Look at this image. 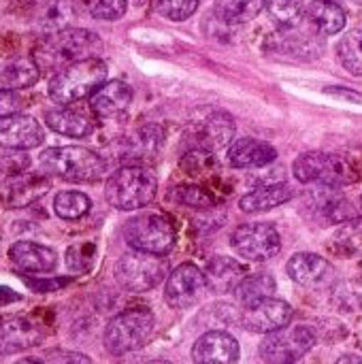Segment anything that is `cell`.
Listing matches in <instances>:
<instances>
[{
  "label": "cell",
  "mask_w": 362,
  "mask_h": 364,
  "mask_svg": "<svg viewBox=\"0 0 362 364\" xmlns=\"http://www.w3.org/2000/svg\"><path fill=\"white\" fill-rule=\"evenodd\" d=\"M169 273L164 256L132 250L124 254L115 264V279L128 292H147L156 288Z\"/></svg>",
  "instance_id": "52a82bcc"
},
{
  "label": "cell",
  "mask_w": 362,
  "mask_h": 364,
  "mask_svg": "<svg viewBox=\"0 0 362 364\" xmlns=\"http://www.w3.org/2000/svg\"><path fill=\"white\" fill-rule=\"evenodd\" d=\"M92 207V200L83 194V192H77V190H62L58 192L55 200H53V209H55V215L62 218V220H79L83 218Z\"/></svg>",
  "instance_id": "4dcf8cb0"
},
{
  "label": "cell",
  "mask_w": 362,
  "mask_h": 364,
  "mask_svg": "<svg viewBox=\"0 0 362 364\" xmlns=\"http://www.w3.org/2000/svg\"><path fill=\"white\" fill-rule=\"evenodd\" d=\"M335 364H362V358L356 356V354H346V356H341Z\"/></svg>",
  "instance_id": "b9f144b4"
},
{
  "label": "cell",
  "mask_w": 362,
  "mask_h": 364,
  "mask_svg": "<svg viewBox=\"0 0 362 364\" xmlns=\"http://www.w3.org/2000/svg\"><path fill=\"white\" fill-rule=\"evenodd\" d=\"M228 160L235 168H262L277 160V149L258 139H239L228 149Z\"/></svg>",
  "instance_id": "44dd1931"
},
{
  "label": "cell",
  "mask_w": 362,
  "mask_h": 364,
  "mask_svg": "<svg viewBox=\"0 0 362 364\" xmlns=\"http://www.w3.org/2000/svg\"><path fill=\"white\" fill-rule=\"evenodd\" d=\"M23 107V100L17 92L13 90H0V119L19 113Z\"/></svg>",
  "instance_id": "74e56055"
},
{
  "label": "cell",
  "mask_w": 362,
  "mask_h": 364,
  "mask_svg": "<svg viewBox=\"0 0 362 364\" xmlns=\"http://www.w3.org/2000/svg\"><path fill=\"white\" fill-rule=\"evenodd\" d=\"M158 179L143 164H126L117 168L105 183V196L109 205L119 211L143 209L156 198Z\"/></svg>",
  "instance_id": "277c9868"
},
{
  "label": "cell",
  "mask_w": 362,
  "mask_h": 364,
  "mask_svg": "<svg viewBox=\"0 0 362 364\" xmlns=\"http://www.w3.org/2000/svg\"><path fill=\"white\" fill-rule=\"evenodd\" d=\"M305 19L318 34L331 36L346 28L348 15L335 0H314L305 9Z\"/></svg>",
  "instance_id": "603a6c76"
},
{
  "label": "cell",
  "mask_w": 362,
  "mask_h": 364,
  "mask_svg": "<svg viewBox=\"0 0 362 364\" xmlns=\"http://www.w3.org/2000/svg\"><path fill=\"white\" fill-rule=\"evenodd\" d=\"M243 273H245V269L228 256H213L205 269L209 290L215 294L235 292L237 286L243 282Z\"/></svg>",
  "instance_id": "cb8c5ba5"
},
{
  "label": "cell",
  "mask_w": 362,
  "mask_h": 364,
  "mask_svg": "<svg viewBox=\"0 0 362 364\" xmlns=\"http://www.w3.org/2000/svg\"><path fill=\"white\" fill-rule=\"evenodd\" d=\"M173 196L177 203H181L186 207H194V209H209L215 205L213 196L198 186H179V188H175Z\"/></svg>",
  "instance_id": "e575fe53"
},
{
  "label": "cell",
  "mask_w": 362,
  "mask_h": 364,
  "mask_svg": "<svg viewBox=\"0 0 362 364\" xmlns=\"http://www.w3.org/2000/svg\"><path fill=\"white\" fill-rule=\"evenodd\" d=\"M314 346H316L314 328L305 324L284 326L267 335V339L260 343V356L267 364H294Z\"/></svg>",
  "instance_id": "9c48e42d"
},
{
  "label": "cell",
  "mask_w": 362,
  "mask_h": 364,
  "mask_svg": "<svg viewBox=\"0 0 362 364\" xmlns=\"http://www.w3.org/2000/svg\"><path fill=\"white\" fill-rule=\"evenodd\" d=\"M132 102V87L122 81V79H113V81H105L92 96H90V109L96 117L102 119H111L117 117L119 113H124Z\"/></svg>",
  "instance_id": "ac0fdd59"
},
{
  "label": "cell",
  "mask_w": 362,
  "mask_h": 364,
  "mask_svg": "<svg viewBox=\"0 0 362 364\" xmlns=\"http://www.w3.org/2000/svg\"><path fill=\"white\" fill-rule=\"evenodd\" d=\"M0 173H2V171H0Z\"/></svg>",
  "instance_id": "7dc6e473"
},
{
  "label": "cell",
  "mask_w": 362,
  "mask_h": 364,
  "mask_svg": "<svg viewBox=\"0 0 362 364\" xmlns=\"http://www.w3.org/2000/svg\"><path fill=\"white\" fill-rule=\"evenodd\" d=\"M267 6V0H215V15L220 21L237 26L247 23Z\"/></svg>",
  "instance_id": "f1b7e54d"
},
{
  "label": "cell",
  "mask_w": 362,
  "mask_h": 364,
  "mask_svg": "<svg viewBox=\"0 0 362 364\" xmlns=\"http://www.w3.org/2000/svg\"><path fill=\"white\" fill-rule=\"evenodd\" d=\"M124 239L132 250L166 256L175 247V228L162 213H139L126 222Z\"/></svg>",
  "instance_id": "8992f818"
},
{
  "label": "cell",
  "mask_w": 362,
  "mask_h": 364,
  "mask_svg": "<svg viewBox=\"0 0 362 364\" xmlns=\"http://www.w3.org/2000/svg\"><path fill=\"white\" fill-rule=\"evenodd\" d=\"M156 318L149 309L137 307L115 316L105 328V348L113 356H124L141 350L154 335Z\"/></svg>",
  "instance_id": "5b68a950"
},
{
  "label": "cell",
  "mask_w": 362,
  "mask_h": 364,
  "mask_svg": "<svg viewBox=\"0 0 362 364\" xmlns=\"http://www.w3.org/2000/svg\"><path fill=\"white\" fill-rule=\"evenodd\" d=\"M344 92H337V87H329L326 92H331V94H339L341 98H350V100H354V102H362V96L361 94H356V92H350L348 87H341Z\"/></svg>",
  "instance_id": "60d3db41"
},
{
  "label": "cell",
  "mask_w": 362,
  "mask_h": 364,
  "mask_svg": "<svg viewBox=\"0 0 362 364\" xmlns=\"http://www.w3.org/2000/svg\"><path fill=\"white\" fill-rule=\"evenodd\" d=\"M107 81V64L105 60L85 58L79 60L60 73H55L49 81V98L55 105H75L87 96H92Z\"/></svg>",
  "instance_id": "3957f363"
},
{
  "label": "cell",
  "mask_w": 362,
  "mask_h": 364,
  "mask_svg": "<svg viewBox=\"0 0 362 364\" xmlns=\"http://www.w3.org/2000/svg\"><path fill=\"white\" fill-rule=\"evenodd\" d=\"M51 188V181L43 173L19 171L9 173L0 183V205L6 209H26L43 198Z\"/></svg>",
  "instance_id": "8fae6325"
},
{
  "label": "cell",
  "mask_w": 362,
  "mask_h": 364,
  "mask_svg": "<svg viewBox=\"0 0 362 364\" xmlns=\"http://www.w3.org/2000/svg\"><path fill=\"white\" fill-rule=\"evenodd\" d=\"M45 124L53 132L70 136V139H83V136H90L94 132V122L85 113L75 111V109H66V107L49 109L45 113Z\"/></svg>",
  "instance_id": "d4e9b609"
},
{
  "label": "cell",
  "mask_w": 362,
  "mask_h": 364,
  "mask_svg": "<svg viewBox=\"0 0 362 364\" xmlns=\"http://www.w3.org/2000/svg\"><path fill=\"white\" fill-rule=\"evenodd\" d=\"M92 17L102 21H115L126 13V0H85Z\"/></svg>",
  "instance_id": "d590c367"
},
{
  "label": "cell",
  "mask_w": 362,
  "mask_h": 364,
  "mask_svg": "<svg viewBox=\"0 0 362 364\" xmlns=\"http://www.w3.org/2000/svg\"><path fill=\"white\" fill-rule=\"evenodd\" d=\"M233 136H235V119L224 111H213L194 130L196 147L203 151H207V149L218 151V149L230 145Z\"/></svg>",
  "instance_id": "ffe728a7"
},
{
  "label": "cell",
  "mask_w": 362,
  "mask_h": 364,
  "mask_svg": "<svg viewBox=\"0 0 362 364\" xmlns=\"http://www.w3.org/2000/svg\"><path fill=\"white\" fill-rule=\"evenodd\" d=\"M337 53L339 60L344 64L346 70H350L352 75L362 77V30H350L344 34V38L337 45Z\"/></svg>",
  "instance_id": "1f68e13d"
},
{
  "label": "cell",
  "mask_w": 362,
  "mask_h": 364,
  "mask_svg": "<svg viewBox=\"0 0 362 364\" xmlns=\"http://www.w3.org/2000/svg\"><path fill=\"white\" fill-rule=\"evenodd\" d=\"M26 284L30 288H34V292H51L58 290L66 284V279H53V282H36V279H26Z\"/></svg>",
  "instance_id": "ab89813d"
},
{
  "label": "cell",
  "mask_w": 362,
  "mask_h": 364,
  "mask_svg": "<svg viewBox=\"0 0 362 364\" xmlns=\"http://www.w3.org/2000/svg\"><path fill=\"white\" fill-rule=\"evenodd\" d=\"M292 198V190L286 183H269V186H260L258 190H252L250 194L241 196L239 200V209L245 213H260V211H269L275 209L284 203H288Z\"/></svg>",
  "instance_id": "484cf974"
},
{
  "label": "cell",
  "mask_w": 362,
  "mask_h": 364,
  "mask_svg": "<svg viewBox=\"0 0 362 364\" xmlns=\"http://www.w3.org/2000/svg\"><path fill=\"white\" fill-rule=\"evenodd\" d=\"M15 364H45V363H41V360H36V358H21V360H17Z\"/></svg>",
  "instance_id": "7bdbcfd3"
},
{
  "label": "cell",
  "mask_w": 362,
  "mask_h": 364,
  "mask_svg": "<svg viewBox=\"0 0 362 364\" xmlns=\"http://www.w3.org/2000/svg\"><path fill=\"white\" fill-rule=\"evenodd\" d=\"M43 343V331L28 318H9L0 322V356H11Z\"/></svg>",
  "instance_id": "e0dca14e"
},
{
  "label": "cell",
  "mask_w": 362,
  "mask_h": 364,
  "mask_svg": "<svg viewBox=\"0 0 362 364\" xmlns=\"http://www.w3.org/2000/svg\"><path fill=\"white\" fill-rule=\"evenodd\" d=\"M41 79V68L34 58H13L0 68V90H26Z\"/></svg>",
  "instance_id": "4316f807"
},
{
  "label": "cell",
  "mask_w": 362,
  "mask_h": 364,
  "mask_svg": "<svg viewBox=\"0 0 362 364\" xmlns=\"http://www.w3.org/2000/svg\"><path fill=\"white\" fill-rule=\"evenodd\" d=\"M100 51L98 34L85 28H62L47 34L34 47V62L38 64L41 73H60L62 68L85 60L96 58Z\"/></svg>",
  "instance_id": "6da1fadb"
},
{
  "label": "cell",
  "mask_w": 362,
  "mask_h": 364,
  "mask_svg": "<svg viewBox=\"0 0 362 364\" xmlns=\"http://www.w3.org/2000/svg\"><path fill=\"white\" fill-rule=\"evenodd\" d=\"M192 360L194 364H237L239 343L226 331H209L194 343Z\"/></svg>",
  "instance_id": "2e32d148"
},
{
  "label": "cell",
  "mask_w": 362,
  "mask_h": 364,
  "mask_svg": "<svg viewBox=\"0 0 362 364\" xmlns=\"http://www.w3.org/2000/svg\"><path fill=\"white\" fill-rule=\"evenodd\" d=\"M45 141L43 126L30 115H9L0 119V149H34Z\"/></svg>",
  "instance_id": "5bb4252c"
},
{
  "label": "cell",
  "mask_w": 362,
  "mask_h": 364,
  "mask_svg": "<svg viewBox=\"0 0 362 364\" xmlns=\"http://www.w3.org/2000/svg\"><path fill=\"white\" fill-rule=\"evenodd\" d=\"M147 364H173V363H169V360H154V363H147Z\"/></svg>",
  "instance_id": "f6af8a7d"
},
{
  "label": "cell",
  "mask_w": 362,
  "mask_h": 364,
  "mask_svg": "<svg viewBox=\"0 0 362 364\" xmlns=\"http://www.w3.org/2000/svg\"><path fill=\"white\" fill-rule=\"evenodd\" d=\"M233 250L252 262H267L275 258L282 250V237L273 224L267 222H254L243 224L233 232Z\"/></svg>",
  "instance_id": "30bf717a"
},
{
  "label": "cell",
  "mask_w": 362,
  "mask_h": 364,
  "mask_svg": "<svg viewBox=\"0 0 362 364\" xmlns=\"http://www.w3.org/2000/svg\"><path fill=\"white\" fill-rule=\"evenodd\" d=\"M354 2H358V4H362V0H354Z\"/></svg>",
  "instance_id": "bcb514c9"
},
{
  "label": "cell",
  "mask_w": 362,
  "mask_h": 364,
  "mask_svg": "<svg viewBox=\"0 0 362 364\" xmlns=\"http://www.w3.org/2000/svg\"><path fill=\"white\" fill-rule=\"evenodd\" d=\"M209 290L207 275L196 264H179L166 279L164 299L173 309H188L196 305Z\"/></svg>",
  "instance_id": "7c38bea8"
},
{
  "label": "cell",
  "mask_w": 362,
  "mask_h": 364,
  "mask_svg": "<svg viewBox=\"0 0 362 364\" xmlns=\"http://www.w3.org/2000/svg\"><path fill=\"white\" fill-rule=\"evenodd\" d=\"M322 34L314 32V34H305V32H299L297 26L294 28H284L282 34L273 36L282 49L290 55H297V58H318L322 53V41H320Z\"/></svg>",
  "instance_id": "83f0119b"
},
{
  "label": "cell",
  "mask_w": 362,
  "mask_h": 364,
  "mask_svg": "<svg viewBox=\"0 0 362 364\" xmlns=\"http://www.w3.org/2000/svg\"><path fill=\"white\" fill-rule=\"evenodd\" d=\"M45 364H92V360L79 352H66V350H55L49 352Z\"/></svg>",
  "instance_id": "f35d334b"
},
{
  "label": "cell",
  "mask_w": 362,
  "mask_h": 364,
  "mask_svg": "<svg viewBox=\"0 0 362 364\" xmlns=\"http://www.w3.org/2000/svg\"><path fill=\"white\" fill-rule=\"evenodd\" d=\"M38 164L45 175H53L73 183H94L107 173V162L102 156L77 145L49 147L38 156Z\"/></svg>",
  "instance_id": "7a4b0ae2"
},
{
  "label": "cell",
  "mask_w": 362,
  "mask_h": 364,
  "mask_svg": "<svg viewBox=\"0 0 362 364\" xmlns=\"http://www.w3.org/2000/svg\"><path fill=\"white\" fill-rule=\"evenodd\" d=\"M267 11L282 28H294L305 17L303 0H267Z\"/></svg>",
  "instance_id": "d6a6232c"
},
{
  "label": "cell",
  "mask_w": 362,
  "mask_h": 364,
  "mask_svg": "<svg viewBox=\"0 0 362 364\" xmlns=\"http://www.w3.org/2000/svg\"><path fill=\"white\" fill-rule=\"evenodd\" d=\"M9 260L23 273H49L58 264V254L34 241H17L9 250Z\"/></svg>",
  "instance_id": "d6986e66"
},
{
  "label": "cell",
  "mask_w": 362,
  "mask_h": 364,
  "mask_svg": "<svg viewBox=\"0 0 362 364\" xmlns=\"http://www.w3.org/2000/svg\"><path fill=\"white\" fill-rule=\"evenodd\" d=\"M201 0H151L158 15L171 19V21H183L192 17L198 9Z\"/></svg>",
  "instance_id": "836d02e7"
},
{
  "label": "cell",
  "mask_w": 362,
  "mask_h": 364,
  "mask_svg": "<svg viewBox=\"0 0 362 364\" xmlns=\"http://www.w3.org/2000/svg\"><path fill=\"white\" fill-rule=\"evenodd\" d=\"M126 2H128V4H132V6H143L147 0H126Z\"/></svg>",
  "instance_id": "ee69618b"
},
{
  "label": "cell",
  "mask_w": 362,
  "mask_h": 364,
  "mask_svg": "<svg viewBox=\"0 0 362 364\" xmlns=\"http://www.w3.org/2000/svg\"><path fill=\"white\" fill-rule=\"evenodd\" d=\"M164 141V130L158 124H145L137 128L128 139L122 143V160H128L130 164H141V160L151 158L158 154Z\"/></svg>",
  "instance_id": "7402d4cb"
},
{
  "label": "cell",
  "mask_w": 362,
  "mask_h": 364,
  "mask_svg": "<svg viewBox=\"0 0 362 364\" xmlns=\"http://www.w3.org/2000/svg\"><path fill=\"white\" fill-rule=\"evenodd\" d=\"M292 173L301 183H318L324 188H341L356 179L346 158L326 151L301 154L294 160Z\"/></svg>",
  "instance_id": "ba28073f"
},
{
  "label": "cell",
  "mask_w": 362,
  "mask_h": 364,
  "mask_svg": "<svg viewBox=\"0 0 362 364\" xmlns=\"http://www.w3.org/2000/svg\"><path fill=\"white\" fill-rule=\"evenodd\" d=\"M277 284L271 275L267 273H256V275H250V277H243V282L237 286L235 294H237V301L247 307V305H254L262 299H269L273 292H275Z\"/></svg>",
  "instance_id": "f546056e"
},
{
  "label": "cell",
  "mask_w": 362,
  "mask_h": 364,
  "mask_svg": "<svg viewBox=\"0 0 362 364\" xmlns=\"http://www.w3.org/2000/svg\"><path fill=\"white\" fill-rule=\"evenodd\" d=\"M30 168V156L23 154L21 149H2L0 154V171L4 175L9 173H19Z\"/></svg>",
  "instance_id": "8d00e7d4"
},
{
  "label": "cell",
  "mask_w": 362,
  "mask_h": 364,
  "mask_svg": "<svg viewBox=\"0 0 362 364\" xmlns=\"http://www.w3.org/2000/svg\"><path fill=\"white\" fill-rule=\"evenodd\" d=\"M292 316H294V311L286 301L269 296V299H262L254 305L243 307L241 324L250 333L269 335V333H275V331L288 326Z\"/></svg>",
  "instance_id": "4fadbf2b"
},
{
  "label": "cell",
  "mask_w": 362,
  "mask_h": 364,
  "mask_svg": "<svg viewBox=\"0 0 362 364\" xmlns=\"http://www.w3.org/2000/svg\"><path fill=\"white\" fill-rule=\"evenodd\" d=\"M286 271L292 282L305 288H324L335 277V267L326 258L318 254H309V252L294 254L288 260Z\"/></svg>",
  "instance_id": "9a60e30c"
}]
</instances>
